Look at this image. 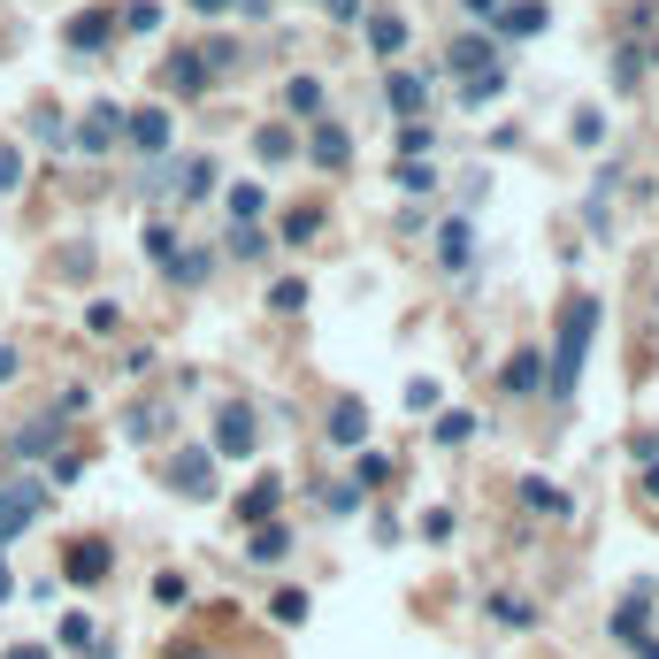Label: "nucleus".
Wrapping results in <instances>:
<instances>
[{
  "mask_svg": "<svg viewBox=\"0 0 659 659\" xmlns=\"http://www.w3.org/2000/svg\"><path fill=\"white\" fill-rule=\"evenodd\" d=\"M215 453L254 461V406H246V399H223V414H215Z\"/></svg>",
  "mask_w": 659,
  "mask_h": 659,
  "instance_id": "7ed1b4c3",
  "label": "nucleus"
},
{
  "mask_svg": "<svg viewBox=\"0 0 659 659\" xmlns=\"http://www.w3.org/2000/svg\"><path fill=\"white\" fill-rule=\"evenodd\" d=\"M254 154H262L268 169H276V161H292V154H299V146H292V131H284V124H268V131L254 138Z\"/></svg>",
  "mask_w": 659,
  "mask_h": 659,
  "instance_id": "a878e982",
  "label": "nucleus"
},
{
  "mask_svg": "<svg viewBox=\"0 0 659 659\" xmlns=\"http://www.w3.org/2000/svg\"><path fill=\"white\" fill-rule=\"evenodd\" d=\"M55 645H62V652H92V645H100V629H92L85 613H69L62 629H55Z\"/></svg>",
  "mask_w": 659,
  "mask_h": 659,
  "instance_id": "393cba45",
  "label": "nucleus"
},
{
  "mask_svg": "<svg viewBox=\"0 0 659 659\" xmlns=\"http://www.w3.org/2000/svg\"><path fill=\"white\" fill-rule=\"evenodd\" d=\"M16 368H23V353H16V345H0V384H8Z\"/></svg>",
  "mask_w": 659,
  "mask_h": 659,
  "instance_id": "a18cd8bd",
  "label": "nucleus"
},
{
  "mask_svg": "<svg viewBox=\"0 0 659 659\" xmlns=\"http://www.w3.org/2000/svg\"><path fill=\"white\" fill-rule=\"evenodd\" d=\"M637 659H659V645H652V637H645V645H637Z\"/></svg>",
  "mask_w": 659,
  "mask_h": 659,
  "instance_id": "3c124183",
  "label": "nucleus"
},
{
  "mask_svg": "<svg viewBox=\"0 0 659 659\" xmlns=\"http://www.w3.org/2000/svg\"><path fill=\"white\" fill-rule=\"evenodd\" d=\"M576 138H583V146H598V138H606V116H598V108H583V116H576Z\"/></svg>",
  "mask_w": 659,
  "mask_h": 659,
  "instance_id": "a19ab883",
  "label": "nucleus"
},
{
  "mask_svg": "<svg viewBox=\"0 0 659 659\" xmlns=\"http://www.w3.org/2000/svg\"><path fill=\"white\" fill-rule=\"evenodd\" d=\"M499 92H506V69H483V77H468V85H461V100H468V108H491Z\"/></svg>",
  "mask_w": 659,
  "mask_h": 659,
  "instance_id": "5701e85b",
  "label": "nucleus"
},
{
  "mask_svg": "<svg viewBox=\"0 0 659 659\" xmlns=\"http://www.w3.org/2000/svg\"><path fill=\"white\" fill-rule=\"evenodd\" d=\"M437 399H445V392H437V384H430V376H414V384H406V406H414V414H430V406H437Z\"/></svg>",
  "mask_w": 659,
  "mask_h": 659,
  "instance_id": "c9c22d12",
  "label": "nucleus"
},
{
  "mask_svg": "<svg viewBox=\"0 0 659 659\" xmlns=\"http://www.w3.org/2000/svg\"><path fill=\"white\" fill-rule=\"evenodd\" d=\"M124 23H131V31H154V23H161V0H131V16H124Z\"/></svg>",
  "mask_w": 659,
  "mask_h": 659,
  "instance_id": "4c0bfd02",
  "label": "nucleus"
},
{
  "mask_svg": "<svg viewBox=\"0 0 659 659\" xmlns=\"http://www.w3.org/2000/svg\"><path fill=\"white\" fill-rule=\"evenodd\" d=\"M491 621H499V629H529V621H537V606L514 598V591H499V598H491Z\"/></svg>",
  "mask_w": 659,
  "mask_h": 659,
  "instance_id": "aec40b11",
  "label": "nucleus"
},
{
  "mask_svg": "<svg viewBox=\"0 0 659 659\" xmlns=\"http://www.w3.org/2000/svg\"><path fill=\"white\" fill-rule=\"evenodd\" d=\"M199 16H223V8H238V0H193Z\"/></svg>",
  "mask_w": 659,
  "mask_h": 659,
  "instance_id": "de8ad7c7",
  "label": "nucleus"
},
{
  "mask_svg": "<svg viewBox=\"0 0 659 659\" xmlns=\"http://www.w3.org/2000/svg\"><path fill=\"white\" fill-rule=\"evenodd\" d=\"M146 254H154V262H177V238H169V223H146Z\"/></svg>",
  "mask_w": 659,
  "mask_h": 659,
  "instance_id": "72a5a7b5",
  "label": "nucleus"
},
{
  "mask_svg": "<svg viewBox=\"0 0 659 659\" xmlns=\"http://www.w3.org/2000/svg\"><path fill=\"white\" fill-rule=\"evenodd\" d=\"M537 384H544V361H537V353H514V361H506V392L522 399V392H537Z\"/></svg>",
  "mask_w": 659,
  "mask_h": 659,
  "instance_id": "a211bd4d",
  "label": "nucleus"
},
{
  "mask_svg": "<svg viewBox=\"0 0 659 659\" xmlns=\"http://www.w3.org/2000/svg\"><path fill=\"white\" fill-rule=\"evenodd\" d=\"M544 23H552L544 0H514V8H499V31H506V39H537Z\"/></svg>",
  "mask_w": 659,
  "mask_h": 659,
  "instance_id": "4468645a",
  "label": "nucleus"
},
{
  "mask_svg": "<svg viewBox=\"0 0 659 659\" xmlns=\"http://www.w3.org/2000/svg\"><path fill=\"white\" fill-rule=\"evenodd\" d=\"M645 491H652V499H659V468H645Z\"/></svg>",
  "mask_w": 659,
  "mask_h": 659,
  "instance_id": "8fccbe9b",
  "label": "nucleus"
},
{
  "mask_svg": "<svg viewBox=\"0 0 659 659\" xmlns=\"http://www.w3.org/2000/svg\"><path fill=\"white\" fill-rule=\"evenodd\" d=\"M437 254H445V268H468V254H475L468 223H445V230H437Z\"/></svg>",
  "mask_w": 659,
  "mask_h": 659,
  "instance_id": "412c9836",
  "label": "nucleus"
},
{
  "mask_svg": "<svg viewBox=\"0 0 659 659\" xmlns=\"http://www.w3.org/2000/svg\"><path fill=\"white\" fill-rule=\"evenodd\" d=\"M116 131H124V116H116V108H92V116L69 131V154H108V138H116Z\"/></svg>",
  "mask_w": 659,
  "mask_h": 659,
  "instance_id": "f8f14e48",
  "label": "nucleus"
},
{
  "mask_svg": "<svg viewBox=\"0 0 659 659\" xmlns=\"http://www.w3.org/2000/svg\"><path fill=\"white\" fill-rule=\"evenodd\" d=\"M161 422H169V414H161V406H131V414H124V430H131V437H154V430H161Z\"/></svg>",
  "mask_w": 659,
  "mask_h": 659,
  "instance_id": "473e14b6",
  "label": "nucleus"
},
{
  "mask_svg": "<svg viewBox=\"0 0 659 659\" xmlns=\"http://www.w3.org/2000/svg\"><path fill=\"white\" fill-rule=\"evenodd\" d=\"M268 299H276V307H284V315H292V307H307V284H299V276H284V284H276V292H268Z\"/></svg>",
  "mask_w": 659,
  "mask_h": 659,
  "instance_id": "e433bc0d",
  "label": "nucleus"
},
{
  "mask_svg": "<svg viewBox=\"0 0 659 659\" xmlns=\"http://www.w3.org/2000/svg\"><path fill=\"white\" fill-rule=\"evenodd\" d=\"M330 445H345V453L368 445V406H361V399H337V406H330Z\"/></svg>",
  "mask_w": 659,
  "mask_h": 659,
  "instance_id": "6e6552de",
  "label": "nucleus"
},
{
  "mask_svg": "<svg viewBox=\"0 0 659 659\" xmlns=\"http://www.w3.org/2000/svg\"><path fill=\"white\" fill-rule=\"evenodd\" d=\"M284 100H292V116H323V85H315V77H292Z\"/></svg>",
  "mask_w": 659,
  "mask_h": 659,
  "instance_id": "bb28decb",
  "label": "nucleus"
},
{
  "mask_svg": "<svg viewBox=\"0 0 659 659\" xmlns=\"http://www.w3.org/2000/svg\"><path fill=\"white\" fill-rule=\"evenodd\" d=\"M276 621H307V591H276Z\"/></svg>",
  "mask_w": 659,
  "mask_h": 659,
  "instance_id": "ea45409f",
  "label": "nucleus"
},
{
  "mask_svg": "<svg viewBox=\"0 0 659 659\" xmlns=\"http://www.w3.org/2000/svg\"><path fill=\"white\" fill-rule=\"evenodd\" d=\"M8 598H16V583H8V568H0V606H8Z\"/></svg>",
  "mask_w": 659,
  "mask_h": 659,
  "instance_id": "09e8293b",
  "label": "nucleus"
},
{
  "mask_svg": "<svg viewBox=\"0 0 659 659\" xmlns=\"http://www.w3.org/2000/svg\"><path fill=\"white\" fill-rule=\"evenodd\" d=\"M652 598H659V583H645V576H637V591L613 606V637H621V645H637V637H645V613H652Z\"/></svg>",
  "mask_w": 659,
  "mask_h": 659,
  "instance_id": "423d86ee",
  "label": "nucleus"
},
{
  "mask_svg": "<svg viewBox=\"0 0 659 659\" xmlns=\"http://www.w3.org/2000/svg\"><path fill=\"white\" fill-rule=\"evenodd\" d=\"M307 154H315V161H323V169H345V161H353V138L337 131V124H323V131L307 138Z\"/></svg>",
  "mask_w": 659,
  "mask_h": 659,
  "instance_id": "dca6fc26",
  "label": "nucleus"
},
{
  "mask_svg": "<svg viewBox=\"0 0 659 659\" xmlns=\"http://www.w3.org/2000/svg\"><path fill=\"white\" fill-rule=\"evenodd\" d=\"M323 16H337V23H353V16H361V0H323Z\"/></svg>",
  "mask_w": 659,
  "mask_h": 659,
  "instance_id": "c03bdc74",
  "label": "nucleus"
},
{
  "mask_svg": "<svg viewBox=\"0 0 659 659\" xmlns=\"http://www.w3.org/2000/svg\"><path fill=\"white\" fill-rule=\"evenodd\" d=\"M514 499H522L529 514H544V522H568V514H576V499H568V491H552L544 475H522V483H514Z\"/></svg>",
  "mask_w": 659,
  "mask_h": 659,
  "instance_id": "39448f33",
  "label": "nucleus"
},
{
  "mask_svg": "<svg viewBox=\"0 0 659 659\" xmlns=\"http://www.w3.org/2000/svg\"><path fill=\"white\" fill-rule=\"evenodd\" d=\"M598 307L591 292H576L568 299V315H560V345H552V368H544V392L552 399H576V384H583V361H591V330H598Z\"/></svg>",
  "mask_w": 659,
  "mask_h": 659,
  "instance_id": "f257e3e1",
  "label": "nucleus"
},
{
  "mask_svg": "<svg viewBox=\"0 0 659 659\" xmlns=\"http://www.w3.org/2000/svg\"><path fill=\"white\" fill-rule=\"evenodd\" d=\"M368 47H376V55L392 62L399 47H406V23H399V16H368Z\"/></svg>",
  "mask_w": 659,
  "mask_h": 659,
  "instance_id": "f3484780",
  "label": "nucleus"
},
{
  "mask_svg": "<svg viewBox=\"0 0 659 659\" xmlns=\"http://www.w3.org/2000/svg\"><path fill=\"white\" fill-rule=\"evenodd\" d=\"M23 185V146H0V193Z\"/></svg>",
  "mask_w": 659,
  "mask_h": 659,
  "instance_id": "f704fd0d",
  "label": "nucleus"
},
{
  "mask_svg": "<svg viewBox=\"0 0 659 659\" xmlns=\"http://www.w3.org/2000/svg\"><path fill=\"white\" fill-rule=\"evenodd\" d=\"M475 437V414H437V445H468Z\"/></svg>",
  "mask_w": 659,
  "mask_h": 659,
  "instance_id": "7c9ffc66",
  "label": "nucleus"
},
{
  "mask_svg": "<svg viewBox=\"0 0 659 659\" xmlns=\"http://www.w3.org/2000/svg\"><path fill=\"white\" fill-rule=\"evenodd\" d=\"M124 131H131V146L154 161V154H169V108H138V116H124Z\"/></svg>",
  "mask_w": 659,
  "mask_h": 659,
  "instance_id": "9d476101",
  "label": "nucleus"
},
{
  "mask_svg": "<svg viewBox=\"0 0 659 659\" xmlns=\"http://www.w3.org/2000/svg\"><path fill=\"white\" fill-rule=\"evenodd\" d=\"M116 323H124V315H116V307H108V299H100V307H92V315H85V330H92V337H116Z\"/></svg>",
  "mask_w": 659,
  "mask_h": 659,
  "instance_id": "58836bf2",
  "label": "nucleus"
},
{
  "mask_svg": "<svg viewBox=\"0 0 659 659\" xmlns=\"http://www.w3.org/2000/svg\"><path fill=\"white\" fill-rule=\"evenodd\" d=\"M185 193H215V161H193V169H185Z\"/></svg>",
  "mask_w": 659,
  "mask_h": 659,
  "instance_id": "79ce46f5",
  "label": "nucleus"
},
{
  "mask_svg": "<svg viewBox=\"0 0 659 659\" xmlns=\"http://www.w3.org/2000/svg\"><path fill=\"white\" fill-rule=\"evenodd\" d=\"M207 268H215V254H177V262H169V276H177V284H199Z\"/></svg>",
  "mask_w": 659,
  "mask_h": 659,
  "instance_id": "2f4dec72",
  "label": "nucleus"
},
{
  "mask_svg": "<svg viewBox=\"0 0 659 659\" xmlns=\"http://www.w3.org/2000/svg\"><path fill=\"white\" fill-rule=\"evenodd\" d=\"M422 537H430V544H445V537H453V514H445V506H437V514H422Z\"/></svg>",
  "mask_w": 659,
  "mask_h": 659,
  "instance_id": "37998d69",
  "label": "nucleus"
},
{
  "mask_svg": "<svg viewBox=\"0 0 659 659\" xmlns=\"http://www.w3.org/2000/svg\"><path fill=\"white\" fill-rule=\"evenodd\" d=\"M62 406H47V414H39V422H31V430H16V445H8V453H16V461H39V453H47V445H62Z\"/></svg>",
  "mask_w": 659,
  "mask_h": 659,
  "instance_id": "1a4fd4ad",
  "label": "nucleus"
},
{
  "mask_svg": "<svg viewBox=\"0 0 659 659\" xmlns=\"http://www.w3.org/2000/svg\"><path fill=\"white\" fill-rule=\"evenodd\" d=\"M384 108H392L399 124H414V116L430 108V85H422V77H406V69H392V77H384Z\"/></svg>",
  "mask_w": 659,
  "mask_h": 659,
  "instance_id": "0eeeda50",
  "label": "nucleus"
},
{
  "mask_svg": "<svg viewBox=\"0 0 659 659\" xmlns=\"http://www.w3.org/2000/svg\"><path fill=\"white\" fill-rule=\"evenodd\" d=\"M108 31H116V16H108V8H85V16H69V23H62V47L100 55V47H108Z\"/></svg>",
  "mask_w": 659,
  "mask_h": 659,
  "instance_id": "20e7f679",
  "label": "nucleus"
},
{
  "mask_svg": "<svg viewBox=\"0 0 659 659\" xmlns=\"http://www.w3.org/2000/svg\"><path fill=\"white\" fill-rule=\"evenodd\" d=\"M292 552V529L284 522H254V560H284Z\"/></svg>",
  "mask_w": 659,
  "mask_h": 659,
  "instance_id": "4be33fe9",
  "label": "nucleus"
},
{
  "mask_svg": "<svg viewBox=\"0 0 659 659\" xmlns=\"http://www.w3.org/2000/svg\"><path fill=\"white\" fill-rule=\"evenodd\" d=\"M169 491L207 499V491H215V461H207V453H177V461H169Z\"/></svg>",
  "mask_w": 659,
  "mask_h": 659,
  "instance_id": "9b49d317",
  "label": "nucleus"
},
{
  "mask_svg": "<svg viewBox=\"0 0 659 659\" xmlns=\"http://www.w3.org/2000/svg\"><path fill=\"white\" fill-rule=\"evenodd\" d=\"M230 215L238 223H262V185H230Z\"/></svg>",
  "mask_w": 659,
  "mask_h": 659,
  "instance_id": "c756f323",
  "label": "nucleus"
},
{
  "mask_svg": "<svg viewBox=\"0 0 659 659\" xmlns=\"http://www.w3.org/2000/svg\"><path fill=\"white\" fill-rule=\"evenodd\" d=\"M8 659H55V652H47V645H16Z\"/></svg>",
  "mask_w": 659,
  "mask_h": 659,
  "instance_id": "49530a36",
  "label": "nucleus"
},
{
  "mask_svg": "<svg viewBox=\"0 0 659 659\" xmlns=\"http://www.w3.org/2000/svg\"><path fill=\"white\" fill-rule=\"evenodd\" d=\"M445 62L461 69V77H483V69H499V55H491V39H475V31H461V39L445 47Z\"/></svg>",
  "mask_w": 659,
  "mask_h": 659,
  "instance_id": "ddd939ff",
  "label": "nucleus"
},
{
  "mask_svg": "<svg viewBox=\"0 0 659 659\" xmlns=\"http://www.w3.org/2000/svg\"><path fill=\"white\" fill-rule=\"evenodd\" d=\"M276 499H284V483H276V475H262V483L246 491V506H238V514H246V522H268V514H276Z\"/></svg>",
  "mask_w": 659,
  "mask_h": 659,
  "instance_id": "6ab92c4d",
  "label": "nucleus"
},
{
  "mask_svg": "<svg viewBox=\"0 0 659 659\" xmlns=\"http://www.w3.org/2000/svg\"><path fill=\"white\" fill-rule=\"evenodd\" d=\"M284 238H292V246L323 238V215H315V207H292V215H284Z\"/></svg>",
  "mask_w": 659,
  "mask_h": 659,
  "instance_id": "cd10ccee",
  "label": "nucleus"
},
{
  "mask_svg": "<svg viewBox=\"0 0 659 659\" xmlns=\"http://www.w3.org/2000/svg\"><path fill=\"white\" fill-rule=\"evenodd\" d=\"M169 85H177L185 100H193V92H207V62H199V55H177V62H169Z\"/></svg>",
  "mask_w": 659,
  "mask_h": 659,
  "instance_id": "b1692460",
  "label": "nucleus"
},
{
  "mask_svg": "<svg viewBox=\"0 0 659 659\" xmlns=\"http://www.w3.org/2000/svg\"><path fill=\"white\" fill-rule=\"evenodd\" d=\"M108 560H116V552H108L100 537H85V544H69V583H100V576H108Z\"/></svg>",
  "mask_w": 659,
  "mask_h": 659,
  "instance_id": "2eb2a0df",
  "label": "nucleus"
},
{
  "mask_svg": "<svg viewBox=\"0 0 659 659\" xmlns=\"http://www.w3.org/2000/svg\"><path fill=\"white\" fill-rule=\"evenodd\" d=\"M430 146H437V138H430V124H422V116H414V124H399V154H406V161H422Z\"/></svg>",
  "mask_w": 659,
  "mask_h": 659,
  "instance_id": "c85d7f7f",
  "label": "nucleus"
},
{
  "mask_svg": "<svg viewBox=\"0 0 659 659\" xmlns=\"http://www.w3.org/2000/svg\"><path fill=\"white\" fill-rule=\"evenodd\" d=\"M39 514H47V483H8V491H0V544L23 537Z\"/></svg>",
  "mask_w": 659,
  "mask_h": 659,
  "instance_id": "f03ea898",
  "label": "nucleus"
}]
</instances>
